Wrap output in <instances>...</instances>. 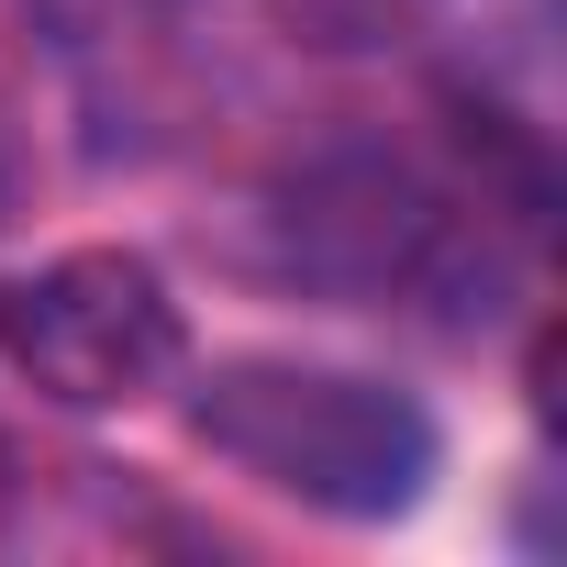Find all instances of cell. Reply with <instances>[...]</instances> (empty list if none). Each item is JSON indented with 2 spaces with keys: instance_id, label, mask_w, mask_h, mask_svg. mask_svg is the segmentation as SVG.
I'll return each mask as SVG.
<instances>
[{
  "instance_id": "2",
  "label": "cell",
  "mask_w": 567,
  "mask_h": 567,
  "mask_svg": "<svg viewBox=\"0 0 567 567\" xmlns=\"http://www.w3.org/2000/svg\"><path fill=\"white\" fill-rule=\"evenodd\" d=\"M0 357L68 412H134L189 368V323L145 256L79 245L34 278H0Z\"/></svg>"
},
{
  "instance_id": "1",
  "label": "cell",
  "mask_w": 567,
  "mask_h": 567,
  "mask_svg": "<svg viewBox=\"0 0 567 567\" xmlns=\"http://www.w3.org/2000/svg\"><path fill=\"white\" fill-rule=\"evenodd\" d=\"M200 445L234 456L245 478L290 489L312 512L379 523L412 512L434 478V423L423 401H401L390 379H346V368H301V357H223L189 401Z\"/></svg>"
},
{
  "instance_id": "3",
  "label": "cell",
  "mask_w": 567,
  "mask_h": 567,
  "mask_svg": "<svg viewBox=\"0 0 567 567\" xmlns=\"http://www.w3.org/2000/svg\"><path fill=\"white\" fill-rule=\"evenodd\" d=\"M0 523H12V445H0Z\"/></svg>"
}]
</instances>
